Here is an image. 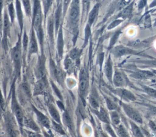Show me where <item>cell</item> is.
<instances>
[{"mask_svg":"<svg viewBox=\"0 0 156 137\" xmlns=\"http://www.w3.org/2000/svg\"><path fill=\"white\" fill-rule=\"evenodd\" d=\"M66 14V27L72 35V40L73 44H75L79 33V25L81 18L80 0H71Z\"/></svg>","mask_w":156,"mask_h":137,"instance_id":"obj_1","label":"cell"},{"mask_svg":"<svg viewBox=\"0 0 156 137\" xmlns=\"http://www.w3.org/2000/svg\"><path fill=\"white\" fill-rule=\"evenodd\" d=\"M22 45L21 36H18L15 45L11 50V56L13 61L15 73L17 75H20L21 67L22 61Z\"/></svg>","mask_w":156,"mask_h":137,"instance_id":"obj_2","label":"cell"},{"mask_svg":"<svg viewBox=\"0 0 156 137\" xmlns=\"http://www.w3.org/2000/svg\"><path fill=\"white\" fill-rule=\"evenodd\" d=\"M32 28L35 30L43 28V12L40 0H34L33 8L32 9Z\"/></svg>","mask_w":156,"mask_h":137,"instance_id":"obj_3","label":"cell"},{"mask_svg":"<svg viewBox=\"0 0 156 137\" xmlns=\"http://www.w3.org/2000/svg\"><path fill=\"white\" fill-rule=\"evenodd\" d=\"M89 75L87 68L83 66L81 68L79 74L78 90L80 97L83 99L88 92Z\"/></svg>","mask_w":156,"mask_h":137,"instance_id":"obj_4","label":"cell"},{"mask_svg":"<svg viewBox=\"0 0 156 137\" xmlns=\"http://www.w3.org/2000/svg\"><path fill=\"white\" fill-rule=\"evenodd\" d=\"M111 53L113 55L115 58H121L126 55H138V56L140 55V56H144L150 59L153 58L152 57H151L146 54H143V52H141L135 50L134 49H132L130 47H128L122 45H119L113 47L111 49Z\"/></svg>","mask_w":156,"mask_h":137,"instance_id":"obj_5","label":"cell"},{"mask_svg":"<svg viewBox=\"0 0 156 137\" xmlns=\"http://www.w3.org/2000/svg\"><path fill=\"white\" fill-rule=\"evenodd\" d=\"M12 109L13 113L15 116L16 119L18 122V124L20 129H22L23 127V119H24V115L20 104L17 101L16 95H15V90L13 87L12 88Z\"/></svg>","mask_w":156,"mask_h":137,"instance_id":"obj_6","label":"cell"},{"mask_svg":"<svg viewBox=\"0 0 156 137\" xmlns=\"http://www.w3.org/2000/svg\"><path fill=\"white\" fill-rule=\"evenodd\" d=\"M121 106L125 114L130 119L131 121L136 122V124H143V118L140 112L136 109L124 102H121Z\"/></svg>","mask_w":156,"mask_h":137,"instance_id":"obj_7","label":"cell"},{"mask_svg":"<svg viewBox=\"0 0 156 137\" xmlns=\"http://www.w3.org/2000/svg\"><path fill=\"white\" fill-rule=\"evenodd\" d=\"M112 83L117 88H125L131 83L124 72L116 68L113 74Z\"/></svg>","mask_w":156,"mask_h":137,"instance_id":"obj_8","label":"cell"},{"mask_svg":"<svg viewBox=\"0 0 156 137\" xmlns=\"http://www.w3.org/2000/svg\"><path fill=\"white\" fill-rule=\"evenodd\" d=\"M2 44L4 47H7V41L10 33L11 21L9 19L7 10H4L2 15Z\"/></svg>","mask_w":156,"mask_h":137,"instance_id":"obj_9","label":"cell"},{"mask_svg":"<svg viewBox=\"0 0 156 137\" xmlns=\"http://www.w3.org/2000/svg\"><path fill=\"white\" fill-rule=\"evenodd\" d=\"M128 72L129 73V75L136 79L140 80H144V79H149L153 78L155 77V75L153 73L152 70H143V69H134L129 70Z\"/></svg>","mask_w":156,"mask_h":137,"instance_id":"obj_10","label":"cell"},{"mask_svg":"<svg viewBox=\"0 0 156 137\" xmlns=\"http://www.w3.org/2000/svg\"><path fill=\"white\" fill-rule=\"evenodd\" d=\"M51 73L57 82L62 85L65 80V75L63 70L55 63V62L51 59L49 62Z\"/></svg>","mask_w":156,"mask_h":137,"instance_id":"obj_11","label":"cell"},{"mask_svg":"<svg viewBox=\"0 0 156 137\" xmlns=\"http://www.w3.org/2000/svg\"><path fill=\"white\" fill-rule=\"evenodd\" d=\"M112 92L125 101H134L136 99L135 95L130 90L125 88H116L112 90Z\"/></svg>","mask_w":156,"mask_h":137,"instance_id":"obj_12","label":"cell"},{"mask_svg":"<svg viewBox=\"0 0 156 137\" xmlns=\"http://www.w3.org/2000/svg\"><path fill=\"white\" fill-rule=\"evenodd\" d=\"M28 56H30L38 52V41L33 28H32L30 35V39L28 46Z\"/></svg>","mask_w":156,"mask_h":137,"instance_id":"obj_13","label":"cell"},{"mask_svg":"<svg viewBox=\"0 0 156 137\" xmlns=\"http://www.w3.org/2000/svg\"><path fill=\"white\" fill-rule=\"evenodd\" d=\"M48 86V82L46 76L39 78L35 84L34 95H40L44 94L46 92Z\"/></svg>","mask_w":156,"mask_h":137,"instance_id":"obj_14","label":"cell"},{"mask_svg":"<svg viewBox=\"0 0 156 137\" xmlns=\"http://www.w3.org/2000/svg\"><path fill=\"white\" fill-rule=\"evenodd\" d=\"M32 108L34 110V112L35 113L37 119L40 123V125H41L43 127H45L47 129H49L51 126V123L49 119V118L41 112L38 110L35 107H34L33 105H32Z\"/></svg>","mask_w":156,"mask_h":137,"instance_id":"obj_15","label":"cell"},{"mask_svg":"<svg viewBox=\"0 0 156 137\" xmlns=\"http://www.w3.org/2000/svg\"><path fill=\"white\" fill-rule=\"evenodd\" d=\"M134 4L135 1L133 0L129 5H127L126 7H125L124 8L120 10L118 15L115 18L121 19L123 21H124L127 18H129L133 12Z\"/></svg>","mask_w":156,"mask_h":137,"instance_id":"obj_16","label":"cell"},{"mask_svg":"<svg viewBox=\"0 0 156 137\" xmlns=\"http://www.w3.org/2000/svg\"><path fill=\"white\" fill-rule=\"evenodd\" d=\"M15 3L16 19L18 22L19 27L21 29V32H22L24 26V12L23 10L22 3L20 0H15Z\"/></svg>","mask_w":156,"mask_h":137,"instance_id":"obj_17","label":"cell"},{"mask_svg":"<svg viewBox=\"0 0 156 137\" xmlns=\"http://www.w3.org/2000/svg\"><path fill=\"white\" fill-rule=\"evenodd\" d=\"M57 50L58 56L60 58H62L63 54V49H64V39H63V28L61 25L58 32L57 33Z\"/></svg>","mask_w":156,"mask_h":137,"instance_id":"obj_18","label":"cell"},{"mask_svg":"<svg viewBox=\"0 0 156 137\" xmlns=\"http://www.w3.org/2000/svg\"><path fill=\"white\" fill-rule=\"evenodd\" d=\"M62 15H63V4L62 3L58 5H57V8L55 9V13L54 15L55 33L56 35H57L58 30L61 25V21H62Z\"/></svg>","mask_w":156,"mask_h":137,"instance_id":"obj_19","label":"cell"},{"mask_svg":"<svg viewBox=\"0 0 156 137\" xmlns=\"http://www.w3.org/2000/svg\"><path fill=\"white\" fill-rule=\"evenodd\" d=\"M93 113L96 115L97 118L104 124H110L109 113L107 110L102 107H100L97 110H93Z\"/></svg>","mask_w":156,"mask_h":137,"instance_id":"obj_20","label":"cell"},{"mask_svg":"<svg viewBox=\"0 0 156 137\" xmlns=\"http://www.w3.org/2000/svg\"><path fill=\"white\" fill-rule=\"evenodd\" d=\"M100 7H101V3L97 2L96 4L94 5L93 7L90 10V12L87 15V24H88L90 27H91L92 25L94 24L95 19H96V18L98 15Z\"/></svg>","mask_w":156,"mask_h":137,"instance_id":"obj_21","label":"cell"},{"mask_svg":"<svg viewBox=\"0 0 156 137\" xmlns=\"http://www.w3.org/2000/svg\"><path fill=\"white\" fill-rule=\"evenodd\" d=\"M46 30L49 39L51 43L53 44L54 41V33H55V27H54V15H51L47 20Z\"/></svg>","mask_w":156,"mask_h":137,"instance_id":"obj_22","label":"cell"},{"mask_svg":"<svg viewBox=\"0 0 156 137\" xmlns=\"http://www.w3.org/2000/svg\"><path fill=\"white\" fill-rule=\"evenodd\" d=\"M104 69L105 75L107 79L111 83H112V77L113 74V62H112V60L110 55L108 56V58L105 61Z\"/></svg>","mask_w":156,"mask_h":137,"instance_id":"obj_23","label":"cell"},{"mask_svg":"<svg viewBox=\"0 0 156 137\" xmlns=\"http://www.w3.org/2000/svg\"><path fill=\"white\" fill-rule=\"evenodd\" d=\"M89 102L93 110H97L101 107L99 97L95 89L91 90L89 97Z\"/></svg>","mask_w":156,"mask_h":137,"instance_id":"obj_24","label":"cell"},{"mask_svg":"<svg viewBox=\"0 0 156 137\" xmlns=\"http://www.w3.org/2000/svg\"><path fill=\"white\" fill-rule=\"evenodd\" d=\"M47 107H48V112L51 116L52 117L53 121L61 124V117L55 106L51 102H48L47 104Z\"/></svg>","mask_w":156,"mask_h":137,"instance_id":"obj_25","label":"cell"},{"mask_svg":"<svg viewBox=\"0 0 156 137\" xmlns=\"http://www.w3.org/2000/svg\"><path fill=\"white\" fill-rule=\"evenodd\" d=\"M23 126H24L27 129H29L32 131H34L37 132H38L40 131V129L38 125L35 123L34 119L29 116H24Z\"/></svg>","mask_w":156,"mask_h":137,"instance_id":"obj_26","label":"cell"},{"mask_svg":"<svg viewBox=\"0 0 156 137\" xmlns=\"http://www.w3.org/2000/svg\"><path fill=\"white\" fill-rule=\"evenodd\" d=\"M92 0H81L82 4V14H81V21H85L87 18V15L90 10L91 4Z\"/></svg>","mask_w":156,"mask_h":137,"instance_id":"obj_27","label":"cell"},{"mask_svg":"<svg viewBox=\"0 0 156 137\" xmlns=\"http://www.w3.org/2000/svg\"><path fill=\"white\" fill-rule=\"evenodd\" d=\"M110 124H112L115 127L119 125L121 122V116L118 110L110 111L109 113Z\"/></svg>","mask_w":156,"mask_h":137,"instance_id":"obj_28","label":"cell"},{"mask_svg":"<svg viewBox=\"0 0 156 137\" xmlns=\"http://www.w3.org/2000/svg\"><path fill=\"white\" fill-rule=\"evenodd\" d=\"M129 122L131 132L133 135L135 137H144L142 129L138 125V124L131 120Z\"/></svg>","mask_w":156,"mask_h":137,"instance_id":"obj_29","label":"cell"},{"mask_svg":"<svg viewBox=\"0 0 156 137\" xmlns=\"http://www.w3.org/2000/svg\"><path fill=\"white\" fill-rule=\"evenodd\" d=\"M82 52V49L78 48H74L70 50L68 56L73 60V61H78L81 55Z\"/></svg>","mask_w":156,"mask_h":137,"instance_id":"obj_30","label":"cell"},{"mask_svg":"<svg viewBox=\"0 0 156 137\" xmlns=\"http://www.w3.org/2000/svg\"><path fill=\"white\" fill-rule=\"evenodd\" d=\"M115 129L116 133L118 137H130L128 132L121 123L118 126L115 127Z\"/></svg>","mask_w":156,"mask_h":137,"instance_id":"obj_31","label":"cell"},{"mask_svg":"<svg viewBox=\"0 0 156 137\" xmlns=\"http://www.w3.org/2000/svg\"><path fill=\"white\" fill-rule=\"evenodd\" d=\"M7 13H8L9 19H10L11 22L13 23L14 21V19H15V17L16 16L15 7V5L13 2H11L9 4V5L7 6Z\"/></svg>","mask_w":156,"mask_h":137,"instance_id":"obj_32","label":"cell"},{"mask_svg":"<svg viewBox=\"0 0 156 137\" xmlns=\"http://www.w3.org/2000/svg\"><path fill=\"white\" fill-rule=\"evenodd\" d=\"M54 2V0H44L43 1V12L44 17L46 18L52 7L53 3Z\"/></svg>","mask_w":156,"mask_h":137,"instance_id":"obj_33","label":"cell"},{"mask_svg":"<svg viewBox=\"0 0 156 137\" xmlns=\"http://www.w3.org/2000/svg\"><path fill=\"white\" fill-rule=\"evenodd\" d=\"M105 101L107 107L110 111L118 110V106L114 101H113L108 97H105Z\"/></svg>","mask_w":156,"mask_h":137,"instance_id":"obj_34","label":"cell"},{"mask_svg":"<svg viewBox=\"0 0 156 137\" xmlns=\"http://www.w3.org/2000/svg\"><path fill=\"white\" fill-rule=\"evenodd\" d=\"M141 86L146 93L151 97L156 98V89L155 88L143 84H141Z\"/></svg>","mask_w":156,"mask_h":137,"instance_id":"obj_35","label":"cell"},{"mask_svg":"<svg viewBox=\"0 0 156 137\" xmlns=\"http://www.w3.org/2000/svg\"><path fill=\"white\" fill-rule=\"evenodd\" d=\"M62 121H63V122L64 123V124L66 127H68L70 129H72L73 122H72L71 119L70 118V116L67 111H65L63 112V115H62Z\"/></svg>","mask_w":156,"mask_h":137,"instance_id":"obj_36","label":"cell"},{"mask_svg":"<svg viewBox=\"0 0 156 137\" xmlns=\"http://www.w3.org/2000/svg\"><path fill=\"white\" fill-rule=\"evenodd\" d=\"M29 36L26 33V31H24L23 38L21 39V45H22V49L24 52H26L28 49L29 46Z\"/></svg>","mask_w":156,"mask_h":137,"instance_id":"obj_37","label":"cell"},{"mask_svg":"<svg viewBox=\"0 0 156 137\" xmlns=\"http://www.w3.org/2000/svg\"><path fill=\"white\" fill-rule=\"evenodd\" d=\"M121 29H119L118 30H116L115 32V33L113 34V35L111 37L110 41V43H109V46H108V48L112 49L113 47L114 44L116 43V42L117 41L119 36H120V35L121 34Z\"/></svg>","mask_w":156,"mask_h":137,"instance_id":"obj_38","label":"cell"},{"mask_svg":"<svg viewBox=\"0 0 156 137\" xmlns=\"http://www.w3.org/2000/svg\"><path fill=\"white\" fill-rule=\"evenodd\" d=\"M21 3L24 7L26 14L27 16L32 15V7L29 0H21Z\"/></svg>","mask_w":156,"mask_h":137,"instance_id":"obj_39","label":"cell"},{"mask_svg":"<svg viewBox=\"0 0 156 137\" xmlns=\"http://www.w3.org/2000/svg\"><path fill=\"white\" fill-rule=\"evenodd\" d=\"M136 62L138 64H141L144 66H151L156 67V59L152 58L149 60H138L136 61Z\"/></svg>","mask_w":156,"mask_h":137,"instance_id":"obj_40","label":"cell"},{"mask_svg":"<svg viewBox=\"0 0 156 137\" xmlns=\"http://www.w3.org/2000/svg\"><path fill=\"white\" fill-rule=\"evenodd\" d=\"M51 126L53 128V129L57 133H58L62 135H65V132L63 127H62L61 124L58 123L54 121H52V123H51Z\"/></svg>","mask_w":156,"mask_h":137,"instance_id":"obj_41","label":"cell"},{"mask_svg":"<svg viewBox=\"0 0 156 137\" xmlns=\"http://www.w3.org/2000/svg\"><path fill=\"white\" fill-rule=\"evenodd\" d=\"M91 27L88 24H86L85 27V38H84V42L83 44V48L85 47L88 43V41L89 40V38L91 36Z\"/></svg>","mask_w":156,"mask_h":137,"instance_id":"obj_42","label":"cell"},{"mask_svg":"<svg viewBox=\"0 0 156 137\" xmlns=\"http://www.w3.org/2000/svg\"><path fill=\"white\" fill-rule=\"evenodd\" d=\"M105 131L107 133L109 134L111 137H118L115 133L114 129L111 125V124H104Z\"/></svg>","mask_w":156,"mask_h":137,"instance_id":"obj_43","label":"cell"},{"mask_svg":"<svg viewBox=\"0 0 156 137\" xmlns=\"http://www.w3.org/2000/svg\"><path fill=\"white\" fill-rule=\"evenodd\" d=\"M123 21H124L121 19L114 18L113 21L111 22V23L107 27V30H112V29H113V28L117 27L118 25H119L121 23H122Z\"/></svg>","mask_w":156,"mask_h":137,"instance_id":"obj_44","label":"cell"},{"mask_svg":"<svg viewBox=\"0 0 156 137\" xmlns=\"http://www.w3.org/2000/svg\"><path fill=\"white\" fill-rule=\"evenodd\" d=\"M149 127L151 129V132L152 133V135L154 136V137H156V123L155 122V121H151L150 120L149 121Z\"/></svg>","mask_w":156,"mask_h":137,"instance_id":"obj_45","label":"cell"},{"mask_svg":"<svg viewBox=\"0 0 156 137\" xmlns=\"http://www.w3.org/2000/svg\"><path fill=\"white\" fill-rule=\"evenodd\" d=\"M147 0H140L138 4V10H141L143 9L147 5Z\"/></svg>","mask_w":156,"mask_h":137,"instance_id":"obj_46","label":"cell"},{"mask_svg":"<svg viewBox=\"0 0 156 137\" xmlns=\"http://www.w3.org/2000/svg\"><path fill=\"white\" fill-rule=\"evenodd\" d=\"M26 132H27V137H41L40 134L37 132L28 130V131H26Z\"/></svg>","mask_w":156,"mask_h":137,"instance_id":"obj_47","label":"cell"},{"mask_svg":"<svg viewBox=\"0 0 156 137\" xmlns=\"http://www.w3.org/2000/svg\"><path fill=\"white\" fill-rule=\"evenodd\" d=\"M3 5H4V0H0V26L2 24V10H3Z\"/></svg>","mask_w":156,"mask_h":137,"instance_id":"obj_48","label":"cell"},{"mask_svg":"<svg viewBox=\"0 0 156 137\" xmlns=\"http://www.w3.org/2000/svg\"><path fill=\"white\" fill-rule=\"evenodd\" d=\"M148 109L149 111V113L152 114V115L156 116V106L155 105H148Z\"/></svg>","mask_w":156,"mask_h":137,"instance_id":"obj_49","label":"cell"},{"mask_svg":"<svg viewBox=\"0 0 156 137\" xmlns=\"http://www.w3.org/2000/svg\"><path fill=\"white\" fill-rule=\"evenodd\" d=\"M4 105H5L4 99V98H3L1 90V88H0V109L2 110L4 109Z\"/></svg>","mask_w":156,"mask_h":137,"instance_id":"obj_50","label":"cell"},{"mask_svg":"<svg viewBox=\"0 0 156 137\" xmlns=\"http://www.w3.org/2000/svg\"><path fill=\"white\" fill-rule=\"evenodd\" d=\"M142 129V131L143 132L144 137H154V136L152 134H151L147 130L144 129Z\"/></svg>","mask_w":156,"mask_h":137,"instance_id":"obj_51","label":"cell"},{"mask_svg":"<svg viewBox=\"0 0 156 137\" xmlns=\"http://www.w3.org/2000/svg\"><path fill=\"white\" fill-rule=\"evenodd\" d=\"M43 134H44V137H54L52 134L50 132L44 131L43 132Z\"/></svg>","mask_w":156,"mask_h":137,"instance_id":"obj_52","label":"cell"},{"mask_svg":"<svg viewBox=\"0 0 156 137\" xmlns=\"http://www.w3.org/2000/svg\"><path fill=\"white\" fill-rule=\"evenodd\" d=\"M99 137H109L107 133L104 131H100L99 132Z\"/></svg>","mask_w":156,"mask_h":137,"instance_id":"obj_53","label":"cell"},{"mask_svg":"<svg viewBox=\"0 0 156 137\" xmlns=\"http://www.w3.org/2000/svg\"><path fill=\"white\" fill-rule=\"evenodd\" d=\"M156 7V0H153L151 3L149 4V8H152L153 7Z\"/></svg>","mask_w":156,"mask_h":137,"instance_id":"obj_54","label":"cell"},{"mask_svg":"<svg viewBox=\"0 0 156 137\" xmlns=\"http://www.w3.org/2000/svg\"><path fill=\"white\" fill-rule=\"evenodd\" d=\"M55 1H56L57 5H59L60 4H62V0H55Z\"/></svg>","mask_w":156,"mask_h":137,"instance_id":"obj_55","label":"cell"},{"mask_svg":"<svg viewBox=\"0 0 156 137\" xmlns=\"http://www.w3.org/2000/svg\"><path fill=\"white\" fill-rule=\"evenodd\" d=\"M152 72H153V73L155 75V76H156V68L155 69H152Z\"/></svg>","mask_w":156,"mask_h":137,"instance_id":"obj_56","label":"cell"},{"mask_svg":"<svg viewBox=\"0 0 156 137\" xmlns=\"http://www.w3.org/2000/svg\"><path fill=\"white\" fill-rule=\"evenodd\" d=\"M153 25L155 27V26H156V18L155 19H154V22H153Z\"/></svg>","mask_w":156,"mask_h":137,"instance_id":"obj_57","label":"cell"},{"mask_svg":"<svg viewBox=\"0 0 156 137\" xmlns=\"http://www.w3.org/2000/svg\"><path fill=\"white\" fill-rule=\"evenodd\" d=\"M6 1V2H12V0H5Z\"/></svg>","mask_w":156,"mask_h":137,"instance_id":"obj_58","label":"cell"},{"mask_svg":"<svg viewBox=\"0 0 156 137\" xmlns=\"http://www.w3.org/2000/svg\"><path fill=\"white\" fill-rule=\"evenodd\" d=\"M153 87H154V88H155V89H156V84H155L154 85H153Z\"/></svg>","mask_w":156,"mask_h":137,"instance_id":"obj_59","label":"cell"},{"mask_svg":"<svg viewBox=\"0 0 156 137\" xmlns=\"http://www.w3.org/2000/svg\"><path fill=\"white\" fill-rule=\"evenodd\" d=\"M96 137H99V136H98V135H96Z\"/></svg>","mask_w":156,"mask_h":137,"instance_id":"obj_60","label":"cell"},{"mask_svg":"<svg viewBox=\"0 0 156 137\" xmlns=\"http://www.w3.org/2000/svg\"><path fill=\"white\" fill-rule=\"evenodd\" d=\"M154 37H156V35H155V36H154Z\"/></svg>","mask_w":156,"mask_h":137,"instance_id":"obj_61","label":"cell"},{"mask_svg":"<svg viewBox=\"0 0 156 137\" xmlns=\"http://www.w3.org/2000/svg\"><path fill=\"white\" fill-rule=\"evenodd\" d=\"M155 123H156V120H155Z\"/></svg>","mask_w":156,"mask_h":137,"instance_id":"obj_62","label":"cell"}]
</instances>
